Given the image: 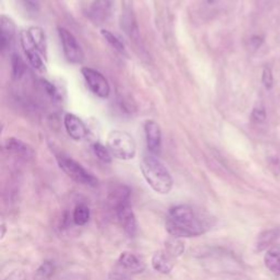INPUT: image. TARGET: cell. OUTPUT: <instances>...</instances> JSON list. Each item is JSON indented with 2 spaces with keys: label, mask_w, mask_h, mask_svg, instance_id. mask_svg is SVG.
Wrapping results in <instances>:
<instances>
[{
  "label": "cell",
  "mask_w": 280,
  "mask_h": 280,
  "mask_svg": "<svg viewBox=\"0 0 280 280\" xmlns=\"http://www.w3.org/2000/svg\"><path fill=\"white\" fill-rule=\"evenodd\" d=\"M215 223L214 217L205 210L188 205H178L169 210L165 229L171 236L182 239L205 234Z\"/></svg>",
  "instance_id": "1"
},
{
  "label": "cell",
  "mask_w": 280,
  "mask_h": 280,
  "mask_svg": "<svg viewBox=\"0 0 280 280\" xmlns=\"http://www.w3.org/2000/svg\"><path fill=\"white\" fill-rule=\"evenodd\" d=\"M143 177L153 191L161 195L169 194L173 188V178L166 166L153 156H145L140 163Z\"/></svg>",
  "instance_id": "2"
},
{
  "label": "cell",
  "mask_w": 280,
  "mask_h": 280,
  "mask_svg": "<svg viewBox=\"0 0 280 280\" xmlns=\"http://www.w3.org/2000/svg\"><path fill=\"white\" fill-rule=\"evenodd\" d=\"M108 148L112 156L120 160H131L136 156V142L128 132L123 130L111 131L108 137Z\"/></svg>",
  "instance_id": "3"
},
{
  "label": "cell",
  "mask_w": 280,
  "mask_h": 280,
  "mask_svg": "<svg viewBox=\"0 0 280 280\" xmlns=\"http://www.w3.org/2000/svg\"><path fill=\"white\" fill-rule=\"evenodd\" d=\"M57 163L61 171L76 183L94 187L99 184V181L92 173H90L85 166H82L76 160L64 155L57 156Z\"/></svg>",
  "instance_id": "4"
},
{
  "label": "cell",
  "mask_w": 280,
  "mask_h": 280,
  "mask_svg": "<svg viewBox=\"0 0 280 280\" xmlns=\"http://www.w3.org/2000/svg\"><path fill=\"white\" fill-rule=\"evenodd\" d=\"M58 35L67 60L72 64H81L85 59V54L75 35L65 27H58Z\"/></svg>",
  "instance_id": "5"
},
{
  "label": "cell",
  "mask_w": 280,
  "mask_h": 280,
  "mask_svg": "<svg viewBox=\"0 0 280 280\" xmlns=\"http://www.w3.org/2000/svg\"><path fill=\"white\" fill-rule=\"evenodd\" d=\"M81 74L91 92H93L96 96L102 97V99H107L111 92L107 78L100 72L90 67H83L81 69Z\"/></svg>",
  "instance_id": "6"
},
{
  "label": "cell",
  "mask_w": 280,
  "mask_h": 280,
  "mask_svg": "<svg viewBox=\"0 0 280 280\" xmlns=\"http://www.w3.org/2000/svg\"><path fill=\"white\" fill-rule=\"evenodd\" d=\"M114 9L113 0H94L89 6L87 15L96 24H102L111 18Z\"/></svg>",
  "instance_id": "7"
},
{
  "label": "cell",
  "mask_w": 280,
  "mask_h": 280,
  "mask_svg": "<svg viewBox=\"0 0 280 280\" xmlns=\"http://www.w3.org/2000/svg\"><path fill=\"white\" fill-rule=\"evenodd\" d=\"M115 216L126 235L128 237H135L138 230V223L130 204H126L117 208L115 210Z\"/></svg>",
  "instance_id": "8"
},
{
  "label": "cell",
  "mask_w": 280,
  "mask_h": 280,
  "mask_svg": "<svg viewBox=\"0 0 280 280\" xmlns=\"http://www.w3.org/2000/svg\"><path fill=\"white\" fill-rule=\"evenodd\" d=\"M144 127L147 147L153 155H158L162 146V132L159 124L152 120H148L145 122Z\"/></svg>",
  "instance_id": "9"
},
{
  "label": "cell",
  "mask_w": 280,
  "mask_h": 280,
  "mask_svg": "<svg viewBox=\"0 0 280 280\" xmlns=\"http://www.w3.org/2000/svg\"><path fill=\"white\" fill-rule=\"evenodd\" d=\"M130 188L124 184L113 185L107 197L108 206L115 213V210L121 206L130 204Z\"/></svg>",
  "instance_id": "10"
},
{
  "label": "cell",
  "mask_w": 280,
  "mask_h": 280,
  "mask_svg": "<svg viewBox=\"0 0 280 280\" xmlns=\"http://www.w3.org/2000/svg\"><path fill=\"white\" fill-rule=\"evenodd\" d=\"M64 125L68 135L73 139L77 140V142H80V140H85L86 138H88L89 130L86 124L75 114H66L64 118Z\"/></svg>",
  "instance_id": "11"
},
{
  "label": "cell",
  "mask_w": 280,
  "mask_h": 280,
  "mask_svg": "<svg viewBox=\"0 0 280 280\" xmlns=\"http://www.w3.org/2000/svg\"><path fill=\"white\" fill-rule=\"evenodd\" d=\"M118 266L125 272L129 274H140L146 269L145 262L131 252H123L117 260Z\"/></svg>",
  "instance_id": "12"
},
{
  "label": "cell",
  "mask_w": 280,
  "mask_h": 280,
  "mask_svg": "<svg viewBox=\"0 0 280 280\" xmlns=\"http://www.w3.org/2000/svg\"><path fill=\"white\" fill-rule=\"evenodd\" d=\"M5 148L9 153H11V155L17 157L20 160L31 161L34 157V150L31 147L23 143L22 140L17 139L15 137H11L6 140Z\"/></svg>",
  "instance_id": "13"
},
{
  "label": "cell",
  "mask_w": 280,
  "mask_h": 280,
  "mask_svg": "<svg viewBox=\"0 0 280 280\" xmlns=\"http://www.w3.org/2000/svg\"><path fill=\"white\" fill-rule=\"evenodd\" d=\"M15 37L16 25L13 21L8 17L2 16V19H0V48H2L3 53L8 51L11 47Z\"/></svg>",
  "instance_id": "14"
},
{
  "label": "cell",
  "mask_w": 280,
  "mask_h": 280,
  "mask_svg": "<svg viewBox=\"0 0 280 280\" xmlns=\"http://www.w3.org/2000/svg\"><path fill=\"white\" fill-rule=\"evenodd\" d=\"M21 44H22L24 53L26 55L27 59H29L30 64L35 69L43 68L44 62H43V60H42L41 53L38 48L35 47V45L32 43V41L30 40L26 31H23L22 33H21Z\"/></svg>",
  "instance_id": "15"
},
{
  "label": "cell",
  "mask_w": 280,
  "mask_h": 280,
  "mask_svg": "<svg viewBox=\"0 0 280 280\" xmlns=\"http://www.w3.org/2000/svg\"><path fill=\"white\" fill-rule=\"evenodd\" d=\"M151 266L160 274L169 275L174 267V264L171 260V256L167 255L165 252L158 251L151 257Z\"/></svg>",
  "instance_id": "16"
},
{
  "label": "cell",
  "mask_w": 280,
  "mask_h": 280,
  "mask_svg": "<svg viewBox=\"0 0 280 280\" xmlns=\"http://www.w3.org/2000/svg\"><path fill=\"white\" fill-rule=\"evenodd\" d=\"M264 263L272 274L280 276V247H274L266 252Z\"/></svg>",
  "instance_id": "17"
},
{
  "label": "cell",
  "mask_w": 280,
  "mask_h": 280,
  "mask_svg": "<svg viewBox=\"0 0 280 280\" xmlns=\"http://www.w3.org/2000/svg\"><path fill=\"white\" fill-rule=\"evenodd\" d=\"M279 234H280V232L278 229H270V230L263 231L262 233L258 234L257 239H256V243H255L256 250L261 252V251H264L267 248H269L270 245L277 240Z\"/></svg>",
  "instance_id": "18"
},
{
  "label": "cell",
  "mask_w": 280,
  "mask_h": 280,
  "mask_svg": "<svg viewBox=\"0 0 280 280\" xmlns=\"http://www.w3.org/2000/svg\"><path fill=\"white\" fill-rule=\"evenodd\" d=\"M29 35L32 43L38 48L41 54L46 53V40L44 31L39 26H31L29 30L26 31Z\"/></svg>",
  "instance_id": "19"
},
{
  "label": "cell",
  "mask_w": 280,
  "mask_h": 280,
  "mask_svg": "<svg viewBox=\"0 0 280 280\" xmlns=\"http://www.w3.org/2000/svg\"><path fill=\"white\" fill-rule=\"evenodd\" d=\"M185 244L182 242L180 237L171 236L165 241V253L171 257H179L184 253Z\"/></svg>",
  "instance_id": "20"
},
{
  "label": "cell",
  "mask_w": 280,
  "mask_h": 280,
  "mask_svg": "<svg viewBox=\"0 0 280 280\" xmlns=\"http://www.w3.org/2000/svg\"><path fill=\"white\" fill-rule=\"evenodd\" d=\"M90 208L86 204L77 205L73 212V221L77 226H86L90 220Z\"/></svg>",
  "instance_id": "21"
},
{
  "label": "cell",
  "mask_w": 280,
  "mask_h": 280,
  "mask_svg": "<svg viewBox=\"0 0 280 280\" xmlns=\"http://www.w3.org/2000/svg\"><path fill=\"white\" fill-rule=\"evenodd\" d=\"M55 269L56 266L54 262L45 261L39 266L37 272H35V277H37L38 280H47L54 275Z\"/></svg>",
  "instance_id": "22"
},
{
  "label": "cell",
  "mask_w": 280,
  "mask_h": 280,
  "mask_svg": "<svg viewBox=\"0 0 280 280\" xmlns=\"http://www.w3.org/2000/svg\"><path fill=\"white\" fill-rule=\"evenodd\" d=\"M122 27L131 38H135L138 35V27L130 12L124 13V16L122 17Z\"/></svg>",
  "instance_id": "23"
},
{
  "label": "cell",
  "mask_w": 280,
  "mask_h": 280,
  "mask_svg": "<svg viewBox=\"0 0 280 280\" xmlns=\"http://www.w3.org/2000/svg\"><path fill=\"white\" fill-rule=\"evenodd\" d=\"M101 34L102 37L104 38V40L108 42V43L114 48L115 51H117L118 53L121 54H125L126 50H125V45L123 42L118 39L115 34H113L112 32H110L109 30H101Z\"/></svg>",
  "instance_id": "24"
},
{
  "label": "cell",
  "mask_w": 280,
  "mask_h": 280,
  "mask_svg": "<svg viewBox=\"0 0 280 280\" xmlns=\"http://www.w3.org/2000/svg\"><path fill=\"white\" fill-rule=\"evenodd\" d=\"M11 65H12V76L15 79L22 78L25 73V64L23 59L20 57L18 54H13L11 58Z\"/></svg>",
  "instance_id": "25"
},
{
  "label": "cell",
  "mask_w": 280,
  "mask_h": 280,
  "mask_svg": "<svg viewBox=\"0 0 280 280\" xmlns=\"http://www.w3.org/2000/svg\"><path fill=\"white\" fill-rule=\"evenodd\" d=\"M93 152L94 155L97 157V159L101 160L104 163H111L112 162V153L109 150L108 147L103 146L100 143H95L93 145Z\"/></svg>",
  "instance_id": "26"
},
{
  "label": "cell",
  "mask_w": 280,
  "mask_h": 280,
  "mask_svg": "<svg viewBox=\"0 0 280 280\" xmlns=\"http://www.w3.org/2000/svg\"><path fill=\"white\" fill-rule=\"evenodd\" d=\"M262 81H263L264 87L267 90H270L272 88V86H274V77H272L271 69L269 67L264 68L263 76H262Z\"/></svg>",
  "instance_id": "27"
},
{
  "label": "cell",
  "mask_w": 280,
  "mask_h": 280,
  "mask_svg": "<svg viewBox=\"0 0 280 280\" xmlns=\"http://www.w3.org/2000/svg\"><path fill=\"white\" fill-rule=\"evenodd\" d=\"M252 118L256 123H263L266 120V111L264 107H256L252 112Z\"/></svg>",
  "instance_id": "28"
},
{
  "label": "cell",
  "mask_w": 280,
  "mask_h": 280,
  "mask_svg": "<svg viewBox=\"0 0 280 280\" xmlns=\"http://www.w3.org/2000/svg\"><path fill=\"white\" fill-rule=\"evenodd\" d=\"M41 85L43 87V89L46 91L48 95H51L52 97L57 96V90L52 85L51 82H48L47 80H41Z\"/></svg>",
  "instance_id": "29"
},
{
  "label": "cell",
  "mask_w": 280,
  "mask_h": 280,
  "mask_svg": "<svg viewBox=\"0 0 280 280\" xmlns=\"http://www.w3.org/2000/svg\"><path fill=\"white\" fill-rule=\"evenodd\" d=\"M5 280H26V276L23 270L17 269V270H13L11 274L7 276Z\"/></svg>",
  "instance_id": "30"
},
{
  "label": "cell",
  "mask_w": 280,
  "mask_h": 280,
  "mask_svg": "<svg viewBox=\"0 0 280 280\" xmlns=\"http://www.w3.org/2000/svg\"><path fill=\"white\" fill-rule=\"evenodd\" d=\"M23 3L33 11H39L42 6V0H23Z\"/></svg>",
  "instance_id": "31"
},
{
  "label": "cell",
  "mask_w": 280,
  "mask_h": 280,
  "mask_svg": "<svg viewBox=\"0 0 280 280\" xmlns=\"http://www.w3.org/2000/svg\"><path fill=\"white\" fill-rule=\"evenodd\" d=\"M262 43H263V39L261 37H253L250 40L251 47L254 48V50L260 47L262 45Z\"/></svg>",
  "instance_id": "32"
},
{
  "label": "cell",
  "mask_w": 280,
  "mask_h": 280,
  "mask_svg": "<svg viewBox=\"0 0 280 280\" xmlns=\"http://www.w3.org/2000/svg\"><path fill=\"white\" fill-rule=\"evenodd\" d=\"M6 233H7V225H6V222L3 220L2 221V240L6 236Z\"/></svg>",
  "instance_id": "33"
},
{
  "label": "cell",
  "mask_w": 280,
  "mask_h": 280,
  "mask_svg": "<svg viewBox=\"0 0 280 280\" xmlns=\"http://www.w3.org/2000/svg\"><path fill=\"white\" fill-rule=\"evenodd\" d=\"M207 2H208L209 4H214L215 2H217V0H207Z\"/></svg>",
  "instance_id": "34"
}]
</instances>
